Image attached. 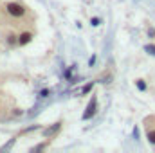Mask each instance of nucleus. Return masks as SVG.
<instances>
[{
	"mask_svg": "<svg viewBox=\"0 0 155 153\" xmlns=\"http://www.w3.org/2000/svg\"><path fill=\"white\" fill-rule=\"evenodd\" d=\"M143 128H144V135L146 141L155 148V115H148L143 121Z\"/></svg>",
	"mask_w": 155,
	"mask_h": 153,
	"instance_id": "1",
	"label": "nucleus"
}]
</instances>
